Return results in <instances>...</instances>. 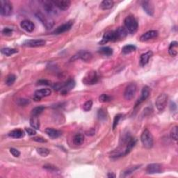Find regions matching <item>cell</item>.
<instances>
[{"label": "cell", "instance_id": "obj_27", "mask_svg": "<svg viewBox=\"0 0 178 178\" xmlns=\"http://www.w3.org/2000/svg\"><path fill=\"white\" fill-rule=\"evenodd\" d=\"M30 124L31 126L34 128V129L39 130L40 128V121L38 116H31L30 120Z\"/></svg>", "mask_w": 178, "mask_h": 178}, {"label": "cell", "instance_id": "obj_5", "mask_svg": "<svg viewBox=\"0 0 178 178\" xmlns=\"http://www.w3.org/2000/svg\"><path fill=\"white\" fill-rule=\"evenodd\" d=\"M136 93V84L131 83L128 85L125 90L124 98L126 100H131L134 98Z\"/></svg>", "mask_w": 178, "mask_h": 178}, {"label": "cell", "instance_id": "obj_43", "mask_svg": "<svg viewBox=\"0 0 178 178\" xmlns=\"http://www.w3.org/2000/svg\"><path fill=\"white\" fill-rule=\"evenodd\" d=\"M10 153H11V154H12L13 157H18L20 155V151L17 150V149L13 148H10Z\"/></svg>", "mask_w": 178, "mask_h": 178}, {"label": "cell", "instance_id": "obj_7", "mask_svg": "<svg viewBox=\"0 0 178 178\" xmlns=\"http://www.w3.org/2000/svg\"><path fill=\"white\" fill-rule=\"evenodd\" d=\"M36 16L47 29H51L54 25V22L53 20L45 16L44 14L42 13L41 12H37L36 13Z\"/></svg>", "mask_w": 178, "mask_h": 178}, {"label": "cell", "instance_id": "obj_11", "mask_svg": "<svg viewBox=\"0 0 178 178\" xmlns=\"http://www.w3.org/2000/svg\"><path fill=\"white\" fill-rule=\"evenodd\" d=\"M117 40H118L117 37H116V35L114 31H108L104 34L103 39H102V40L100 42V44L104 45L109 42H115L117 41Z\"/></svg>", "mask_w": 178, "mask_h": 178}, {"label": "cell", "instance_id": "obj_32", "mask_svg": "<svg viewBox=\"0 0 178 178\" xmlns=\"http://www.w3.org/2000/svg\"><path fill=\"white\" fill-rule=\"evenodd\" d=\"M45 108L44 106H39L35 107L34 109H33L31 111V116H38L39 115H40V113H42V112L45 110Z\"/></svg>", "mask_w": 178, "mask_h": 178}, {"label": "cell", "instance_id": "obj_22", "mask_svg": "<svg viewBox=\"0 0 178 178\" xmlns=\"http://www.w3.org/2000/svg\"><path fill=\"white\" fill-rule=\"evenodd\" d=\"M45 132L52 139L59 138V137L61 135V132H60V131L53 129V128H50V127L46 128L45 130Z\"/></svg>", "mask_w": 178, "mask_h": 178}, {"label": "cell", "instance_id": "obj_13", "mask_svg": "<svg viewBox=\"0 0 178 178\" xmlns=\"http://www.w3.org/2000/svg\"><path fill=\"white\" fill-rule=\"evenodd\" d=\"M54 5L61 11H66L71 7V2L69 0H51Z\"/></svg>", "mask_w": 178, "mask_h": 178}, {"label": "cell", "instance_id": "obj_3", "mask_svg": "<svg viewBox=\"0 0 178 178\" xmlns=\"http://www.w3.org/2000/svg\"><path fill=\"white\" fill-rule=\"evenodd\" d=\"M13 12L12 4L7 0L0 1V14L2 16L8 17L11 15Z\"/></svg>", "mask_w": 178, "mask_h": 178}, {"label": "cell", "instance_id": "obj_48", "mask_svg": "<svg viewBox=\"0 0 178 178\" xmlns=\"http://www.w3.org/2000/svg\"><path fill=\"white\" fill-rule=\"evenodd\" d=\"M107 177H116V175L112 173H109V174L107 175Z\"/></svg>", "mask_w": 178, "mask_h": 178}, {"label": "cell", "instance_id": "obj_23", "mask_svg": "<svg viewBox=\"0 0 178 178\" xmlns=\"http://www.w3.org/2000/svg\"><path fill=\"white\" fill-rule=\"evenodd\" d=\"M115 33L116 35V37H117L118 40L124 39L125 37L127 36V31L126 30V29L125 27H118L117 30H115Z\"/></svg>", "mask_w": 178, "mask_h": 178}, {"label": "cell", "instance_id": "obj_19", "mask_svg": "<svg viewBox=\"0 0 178 178\" xmlns=\"http://www.w3.org/2000/svg\"><path fill=\"white\" fill-rule=\"evenodd\" d=\"M157 36H158V31L156 30H150L143 34L140 38V40L141 42L148 41L149 40L156 38Z\"/></svg>", "mask_w": 178, "mask_h": 178}, {"label": "cell", "instance_id": "obj_24", "mask_svg": "<svg viewBox=\"0 0 178 178\" xmlns=\"http://www.w3.org/2000/svg\"><path fill=\"white\" fill-rule=\"evenodd\" d=\"M25 135V134L24 131L20 129L14 130L13 131H11V132H10L9 134H8V136L11 137V138L14 139H21L23 138Z\"/></svg>", "mask_w": 178, "mask_h": 178}, {"label": "cell", "instance_id": "obj_8", "mask_svg": "<svg viewBox=\"0 0 178 178\" xmlns=\"http://www.w3.org/2000/svg\"><path fill=\"white\" fill-rule=\"evenodd\" d=\"M92 59V54L90 52L86 50H81L77 54L74 55L70 60L71 61H74L77 59H81L84 61H89Z\"/></svg>", "mask_w": 178, "mask_h": 178}, {"label": "cell", "instance_id": "obj_30", "mask_svg": "<svg viewBox=\"0 0 178 178\" xmlns=\"http://www.w3.org/2000/svg\"><path fill=\"white\" fill-rule=\"evenodd\" d=\"M136 49V48L135 45H127L124 46L122 49V52L124 54H127L130 53H132V52H134Z\"/></svg>", "mask_w": 178, "mask_h": 178}, {"label": "cell", "instance_id": "obj_21", "mask_svg": "<svg viewBox=\"0 0 178 178\" xmlns=\"http://www.w3.org/2000/svg\"><path fill=\"white\" fill-rule=\"evenodd\" d=\"M153 53L152 51H148L145 52V53L141 54V57H140V65L142 67L147 65L148 63L149 62V60L153 57Z\"/></svg>", "mask_w": 178, "mask_h": 178}, {"label": "cell", "instance_id": "obj_40", "mask_svg": "<svg viewBox=\"0 0 178 178\" xmlns=\"http://www.w3.org/2000/svg\"><path fill=\"white\" fill-rule=\"evenodd\" d=\"M98 118H100V120L106 119V118H107V112H106V111H105L103 109H100V110L98 111Z\"/></svg>", "mask_w": 178, "mask_h": 178}, {"label": "cell", "instance_id": "obj_28", "mask_svg": "<svg viewBox=\"0 0 178 178\" xmlns=\"http://www.w3.org/2000/svg\"><path fill=\"white\" fill-rule=\"evenodd\" d=\"M84 141V136L82 134H77L73 138V143L76 145H80Z\"/></svg>", "mask_w": 178, "mask_h": 178}, {"label": "cell", "instance_id": "obj_31", "mask_svg": "<svg viewBox=\"0 0 178 178\" xmlns=\"http://www.w3.org/2000/svg\"><path fill=\"white\" fill-rule=\"evenodd\" d=\"M1 52H2V54H3L4 55H6V56L10 57V56H11V55H13L16 53H17V50L16 49L6 48L2 49Z\"/></svg>", "mask_w": 178, "mask_h": 178}, {"label": "cell", "instance_id": "obj_2", "mask_svg": "<svg viewBox=\"0 0 178 178\" xmlns=\"http://www.w3.org/2000/svg\"><path fill=\"white\" fill-rule=\"evenodd\" d=\"M141 141L145 148L150 149L153 148L154 144L153 137L150 131L148 129H145L142 132L141 136Z\"/></svg>", "mask_w": 178, "mask_h": 178}, {"label": "cell", "instance_id": "obj_37", "mask_svg": "<svg viewBox=\"0 0 178 178\" xmlns=\"http://www.w3.org/2000/svg\"><path fill=\"white\" fill-rule=\"evenodd\" d=\"M112 100V98L107 94H102L99 98V100L101 103H108V102H110Z\"/></svg>", "mask_w": 178, "mask_h": 178}, {"label": "cell", "instance_id": "obj_17", "mask_svg": "<svg viewBox=\"0 0 178 178\" xmlns=\"http://www.w3.org/2000/svg\"><path fill=\"white\" fill-rule=\"evenodd\" d=\"M150 89L147 86H144L142 89L141 97H140L139 100H137L135 107H136L137 106H139V104H141L142 103H144L145 100H146L149 96H150Z\"/></svg>", "mask_w": 178, "mask_h": 178}, {"label": "cell", "instance_id": "obj_10", "mask_svg": "<svg viewBox=\"0 0 178 178\" xmlns=\"http://www.w3.org/2000/svg\"><path fill=\"white\" fill-rule=\"evenodd\" d=\"M40 3L42 4L45 12L49 15H55L57 13L56 7L52 1H42L40 2Z\"/></svg>", "mask_w": 178, "mask_h": 178}, {"label": "cell", "instance_id": "obj_41", "mask_svg": "<svg viewBox=\"0 0 178 178\" xmlns=\"http://www.w3.org/2000/svg\"><path fill=\"white\" fill-rule=\"evenodd\" d=\"M13 31V30H12V29L6 27L2 30V34H4V36H11V35H12Z\"/></svg>", "mask_w": 178, "mask_h": 178}, {"label": "cell", "instance_id": "obj_34", "mask_svg": "<svg viewBox=\"0 0 178 178\" xmlns=\"http://www.w3.org/2000/svg\"><path fill=\"white\" fill-rule=\"evenodd\" d=\"M139 168H140L139 166H132V167H130V168L127 169L126 171H124L123 173H122V175L121 176V177H127L128 176H130V174H132V173H134V171H135L136 169H138Z\"/></svg>", "mask_w": 178, "mask_h": 178}, {"label": "cell", "instance_id": "obj_44", "mask_svg": "<svg viewBox=\"0 0 178 178\" xmlns=\"http://www.w3.org/2000/svg\"><path fill=\"white\" fill-rule=\"evenodd\" d=\"M43 168L46 170H48L49 171H51V172H56L58 171V169L57 168V167H55V166H52L51 165H46L43 166Z\"/></svg>", "mask_w": 178, "mask_h": 178}, {"label": "cell", "instance_id": "obj_33", "mask_svg": "<svg viewBox=\"0 0 178 178\" xmlns=\"http://www.w3.org/2000/svg\"><path fill=\"white\" fill-rule=\"evenodd\" d=\"M16 79V75H14L13 74L8 75L7 77V78H6L5 83L7 86H12L14 84V82H15Z\"/></svg>", "mask_w": 178, "mask_h": 178}, {"label": "cell", "instance_id": "obj_42", "mask_svg": "<svg viewBox=\"0 0 178 178\" xmlns=\"http://www.w3.org/2000/svg\"><path fill=\"white\" fill-rule=\"evenodd\" d=\"M38 85L40 86H49L51 85V82L47 80H40L38 81Z\"/></svg>", "mask_w": 178, "mask_h": 178}, {"label": "cell", "instance_id": "obj_36", "mask_svg": "<svg viewBox=\"0 0 178 178\" xmlns=\"http://www.w3.org/2000/svg\"><path fill=\"white\" fill-rule=\"evenodd\" d=\"M177 134H178L177 126H175L172 128V130L171 131V134H170L171 138L173 140H174V141H177V139H178Z\"/></svg>", "mask_w": 178, "mask_h": 178}, {"label": "cell", "instance_id": "obj_15", "mask_svg": "<svg viewBox=\"0 0 178 178\" xmlns=\"http://www.w3.org/2000/svg\"><path fill=\"white\" fill-rule=\"evenodd\" d=\"M51 93V90L49 89H42L40 90H38L34 93V100L36 101H40L43 98L48 97V96L50 95Z\"/></svg>", "mask_w": 178, "mask_h": 178}, {"label": "cell", "instance_id": "obj_9", "mask_svg": "<svg viewBox=\"0 0 178 178\" xmlns=\"http://www.w3.org/2000/svg\"><path fill=\"white\" fill-rule=\"evenodd\" d=\"M75 86V81L73 80H69L66 81L65 83L61 84L59 91H61V94L66 95L69 91H71L72 89H74Z\"/></svg>", "mask_w": 178, "mask_h": 178}, {"label": "cell", "instance_id": "obj_1", "mask_svg": "<svg viewBox=\"0 0 178 178\" xmlns=\"http://www.w3.org/2000/svg\"><path fill=\"white\" fill-rule=\"evenodd\" d=\"M125 29L130 34H135L138 30V22L134 16H128L124 20Z\"/></svg>", "mask_w": 178, "mask_h": 178}, {"label": "cell", "instance_id": "obj_26", "mask_svg": "<svg viewBox=\"0 0 178 178\" xmlns=\"http://www.w3.org/2000/svg\"><path fill=\"white\" fill-rule=\"evenodd\" d=\"M114 4V2L112 0H104L101 2L100 8L103 10H109L111 9Z\"/></svg>", "mask_w": 178, "mask_h": 178}, {"label": "cell", "instance_id": "obj_45", "mask_svg": "<svg viewBox=\"0 0 178 178\" xmlns=\"http://www.w3.org/2000/svg\"><path fill=\"white\" fill-rule=\"evenodd\" d=\"M29 103H30V101H29V100H26V99H20V100H18V104L20 105V106L25 107Z\"/></svg>", "mask_w": 178, "mask_h": 178}, {"label": "cell", "instance_id": "obj_38", "mask_svg": "<svg viewBox=\"0 0 178 178\" xmlns=\"http://www.w3.org/2000/svg\"><path fill=\"white\" fill-rule=\"evenodd\" d=\"M93 107V101L92 100H88L86 101L85 103L83 105V109L85 111V112H89Z\"/></svg>", "mask_w": 178, "mask_h": 178}, {"label": "cell", "instance_id": "obj_14", "mask_svg": "<svg viewBox=\"0 0 178 178\" xmlns=\"http://www.w3.org/2000/svg\"><path fill=\"white\" fill-rule=\"evenodd\" d=\"M145 171L148 174L162 173L163 172V167L159 163H151L147 166Z\"/></svg>", "mask_w": 178, "mask_h": 178}, {"label": "cell", "instance_id": "obj_18", "mask_svg": "<svg viewBox=\"0 0 178 178\" xmlns=\"http://www.w3.org/2000/svg\"><path fill=\"white\" fill-rule=\"evenodd\" d=\"M142 7L144 8V10L145 11V12L148 15L153 16L154 15V6L152 4V2L149 1H143L141 2Z\"/></svg>", "mask_w": 178, "mask_h": 178}, {"label": "cell", "instance_id": "obj_29", "mask_svg": "<svg viewBox=\"0 0 178 178\" xmlns=\"http://www.w3.org/2000/svg\"><path fill=\"white\" fill-rule=\"evenodd\" d=\"M98 53L104 55V56H111L113 54V49L109 47H103L99 49Z\"/></svg>", "mask_w": 178, "mask_h": 178}, {"label": "cell", "instance_id": "obj_46", "mask_svg": "<svg viewBox=\"0 0 178 178\" xmlns=\"http://www.w3.org/2000/svg\"><path fill=\"white\" fill-rule=\"evenodd\" d=\"M25 131L30 136H34L36 134V130L34 129H32V128H26Z\"/></svg>", "mask_w": 178, "mask_h": 178}, {"label": "cell", "instance_id": "obj_6", "mask_svg": "<svg viewBox=\"0 0 178 178\" xmlns=\"http://www.w3.org/2000/svg\"><path fill=\"white\" fill-rule=\"evenodd\" d=\"M167 100H168V96L165 93H162L160 94L157 98L156 99L155 102V106L157 109H158L159 112H163L166 107L167 104Z\"/></svg>", "mask_w": 178, "mask_h": 178}, {"label": "cell", "instance_id": "obj_16", "mask_svg": "<svg viewBox=\"0 0 178 178\" xmlns=\"http://www.w3.org/2000/svg\"><path fill=\"white\" fill-rule=\"evenodd\" d=\"M46 44L45 40L43 39H35L26 40L24 43V45L30 48H37V47H42Z\"/></svg>", "mask_w": 178, "mask_h": 178}, {"label": "cell", "instance_id": "obj_20", "mask_svg": "<svg viewBox=\"0 0 178 178\" xmlns=\"http://www.w3.org/2000/svg\"><path fill=\"white\" fill-rule=\"evenodd\" d=\"M20 26H21V27L23 30L27 32H30V33L34 31L35 29V25L34 24V22L29 20H23V21H22L21 23H20Z\"/></svg>", "mask_w": 178, "mask_h": 178}, {"label": "cell", "instance_id": "obj_39", "mask_svg": "<svg viewBox=\"0 0 178 178\" xmlns=\"http://www.w3.org/2000/svg\"><path fill=\"white\" fill-rule=\"evenodd\" d=\"M122 117V114H117L114 117V119H113V130H114L116 129V127L118 126L120 120L121 119Z\"/></svg>", "mask_w": 178, "mask_h": 178}, {"label": "cell", "instance_id": "obj_4", "mask_svg": "<svg viewBox=\"0 0 178 178\" xmlns=\"http://www.w3.org/2000/svg\"><path fill=\"white\" fill-rule=\"evenodd\" d=\"M98 76L97 72L94 71H89L83 78V83L86 85H93L98 81Z\"/></svg>", "mask_w": 178, "mask_h": 178}, {"label": "cell", "instance_id": "obj_25", "mask_svg": "<svg viewBox=\"0 0 178 178\" xmlns=\"http://www.w3.org/2000/svg\"><path fill=\"white\" fill-rule=\"evenodd\" d=\"M177 49H178V43L177 41L172 42L168 48L169 54L172 57H176L177 54Z\"/></svg>", "mask_w": 178, "mask_h": 178}, {"label": "cell", "instance_id": "obj_47", "mask_svg": "<svg viewBox=\"0 0 178 178\" xmlns=\"http://www.w3.org/2000/svg\"><path fill=\"white\" fill-rule=\"evenodd\" d=\"M33 141H36V142H39V143H45L47 142L46 140L45 139H43V137H34Z\"/></svg>", "mask_w": 178, "mask_h": 178}, {"label": "cell", "instance_id": "obj_35", "mask_svg": "<svg viewBox=\"0 0 178 178\" xmlns=\"http://www.w3.org/2000/svg\"><path fill=\"white\" fill-rule=\"evenodd\" d=\"M37 153L41 157H47L49 154V150L45 148H37Z\"/></svg>", "mask_w": 178, "mask_h": 178}, {"label": "cell", "instance_id": "obj_12", "mask_svg": "<svg viewBox=\"0 0 178 178\" xmlns=\"http://www.w3.org/2000/svg\"><path fill=\"white\" fill-rule=\"evenodd\" d=\"M72 25H73V21H72V20H70V21L67 22L65 24L58 27L56 30L52 32V34L54 35H59L63 34L64 32H66L71 30V27H72Z\"/></svg>", "mask_w": 178, "mask_h": 178}]
</instances>
